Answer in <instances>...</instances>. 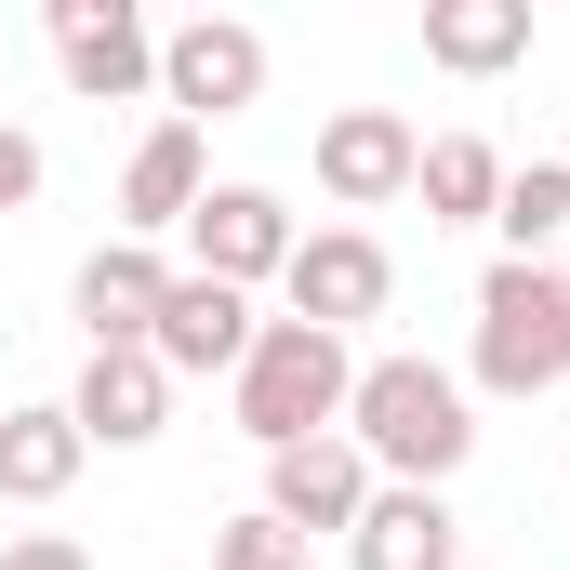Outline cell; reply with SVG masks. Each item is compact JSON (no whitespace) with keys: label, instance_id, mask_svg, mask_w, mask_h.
I'll use <instances>...</instances> for the list:
<instances>
[{"label":"cell","instance_id":"obj_1","mask_svg":"<svg viewBox=\"0 0 570 570\" xmlns=\"http://www.w3.org/2000/svg\"><path fill=\"white\" fill-rule=\"evenodd\" d=\"M345 438L385 491H451L464 451H478V412L438 358H358V399H345Z\"/></svg>","mask_w":570,"mask_h":570},{"label":"cell","instance_id":"obj_2","mask_svg":"<svg viewBox=\"0 0 570 570\" xmlns=\"http://www.w3.org/2000/svg\"><path fill=\"white\" fill-rule=\"evenodd\" d=\"M345 399H358V358L345 332H305V318H266L253 358L226 372V412L253 451H305V438H345Z\"/></svg>","mask_w":570,"mask_h":570},{"label":"cell","instance_id":"obj_3","mask_svg":"<svg viewBox=\"0 0 570 570\" xmlns=\"http://www.w3.org/2000/svg\"><path fill=\"white\" fill-rule=\"evenodd\" d=\"M478 385L491 399H558L570 385V279L558 266H491L478 279Z\"/></svg>","mask_w":570,"mask_h":570},{"label":"cell","instance_id":"obj_4","mask_svg":"<svg viewBox=\"0 0 570 570\" xmlns=\"http://www.w3.org/2000/svg\"><path fill=\"white\" fill-rule=\"evenodd\" d=\"M253 94H266V27H239V13L159 27V107L173 120H239Z\"/></svg>","mask_w":570,"mask_h":570},{"label":"cell","instance_id":"obj_5","mask_svg":"<svg viewBox=\"0 0 570 570\" xmlns=\"http://www.w3.org/2000/svg\"><path fill=\"white\" fill-rule=\"evenodd\" d=\"M53 67L80 107H134V94H159V27L134 0H53Z\"/></svg>","mask_w":570,"mask_h":570},{"label":"cell","instance_id":"obj_6","mask_svg":"<svg viewBox=\"0 0 570 570\" xmlns=\"http://www.w3.org/2000/svg\"><path fill=\"white\" fill-rule=\"evenodd\" d=\"M279 292H292V318H305V332H358V318H385L399 266H385V239H372V226H305V239H292V266H279Z\"/></svg>","mask_w":570,"mask_h":570},{"label":"cell","instance_id":"obj_7","mask_svg":"<svg viewBox=\"0 0 570 570\" xmlns=\"http://www.w3.org/2000/svg\"><path fill=\"white\" fill-rule=\"evenodd\" d=\"M292 239H305V226H292V213H279V186H213V199L186 213V279L266 292V279H279V266H292Z\"/></svg>","mask_w":570,"mask_h":570},{"label":"cell","instance_id":"obj_8","mask_svg":"<svg viewBox=\"0 0 570 570\" xmlns=\"http://www.w3.org/2000/svg\"><path fill=\"white\" fill-rule=\"evenodd\" d=\"M253 332H266V318H253V292H226V279H186V266H173L159 318H146V358H159V372L186 385V372H239V358H253Z\"/></svg>","mask_w":570,"mask_h":570},{"label":"cell","instance_id":"obj_9","mask_svg":"<svg viewBox=\"0 0 570 570\" xmlns=\"http://www.w3.org/2000/svg\"><path fill=\"white\" fill-rule=\"evenodd\" d=\"M385 478L358 464V438H305V451H266V518H279L292 544H318V531H358V504H372Z\"/></svg>","mask_w":570,"mask_h":570},{"label":"cell","instance_id":"obj_10","mask_svg":"<svg viewBox=\"0 0 570 570\" xmlns=\"http://www.w3.org/2000/svg\"><path fill=\"white\" fill-rule=\"evenodd\" d=\"M412 159H425V134H412L399 107H332V120H318V186H332L345 213L412 199Z\"/></svg>","mask_w":570,"mask_h":570},{"label":"cell","instance_id":"obj_11","mask_svg":"<svg viewBox=\"0 0 570 570\" xmlns=\"http://www.w3.org/2000/svg\"><path fill=\"white\" fill-rule=\"evenodd\" d=\"M213 199V159H199V120H146L134 134V159H120V239H173L186 213Z\"/></svg>","mask_w":570,"mask_h":570},{"label":"cell","instance_id":"obj_12","mask_svg":"<svg viewBox=\"0 0 570 570\" xmlns=\"http://www.w3.org/2000/svg\"><path fill=\"white\" fill-rule=\"evenodd\" d=\"M67 425L94 438V451H146V438L173 425V372H159L146 345H94L80 385H67Z\"/></svg>","mask_w":570,"mask_h":570},{"label":"cell","instance_id":"obj_13","mask_svg":"<svg viewBox=\"0 0 570 570\" xmlns=\"http://www.w3.org/2000/svg\"><path fill=\"white\" fill-rule=\"evenodd\" d=\"M345 558L358 570H464V518H451V491H372Z\"/></svg>","mask_w":570,"mask_h":570},{"label":"cell","instance_id":"obj_14","mask_svg":"<svg viewBox=\"0 0 570 570\" xmlns=\"http://www.w3.org/2000/svg\"><path fill=\"white\" fill-rule=\"evenodd\" d=\"M94 464V438L67 425V399H27L0 412V504H67V478Z\"/></svg>","mask_w":570,"mask_h":570},{"label":"cell","instance_id":"obj_15","mask_svg":"<svg viewBox=\"0 0 570 570\" xmlns=\"http://www.w3.org/2000/svg\"><path fill=\"white\" fill-rule=\"evenodd\" d=\"M518 53H531V0H425V67L504 80Z\"/></svg>","mask_w":570,"mask_h":570},{"label":"cell","instance_id":"obj_16","mask_svg":"<svg viewBox=\"0 0 570 570\" xmlns=\"http://www.w3.org/2000/svg\"><path fill=\"white\" fill-rule=\"evenodd\" d=\"M159 292H173V266H159L146 239H107V253L80 266V332H94V345H146Z\"/></svg>","mask_w":570,"mask_h":570},{"label":"cell","instance_id":"obj_17","mask_svg":"<svg viewBox=\"0 0 570 570\" xmlns=\"http://www.w3.org/2000/svg\"><path fill=\"white\" fill-rule=\"evenodd\" d=\"M491 226H504V266H570V159H531V173H504Z\"/></svg>","mask_w":570,"mask_h":570},{"label":"cell","instance_id":"obj_18","mask_svg":"<svg viewBox=\"0 0 570 570\" xmlns=\"http://www.w3.org/2000/svg\"><path fill=\"white\" fill-rule=\"evenodd\" d=\"M412 199H425V226H491V199H504L491 134H438L425 159H412Z\"/></svg>","mask_w":570,"mask_h":570},{"label":"cell","instance_id":"obj_19","mask_svg":"<svg viewBox=\"0 0 570 570\" xmlns=\"http://www.w3.org/2000/svg\"><path fill=\"white\" fill-rule=\"evenodd\" d=\"M305 558H318V544H292L266 504H253V518H226V544H213V570H305Z\"/></svg>","mask_w":570,"mask_h":570},{"label":"cell","instance_id":"obj_20","mask_svg":"<svg viewBox=\"0 0 570 570\" xmlns=\"http://www.w3.org/2000/svg\"><path fill=\"white\" fill-rule=\"evenodd\" d=\"M27 199H40V146L0 120V213H27Z\"/></svg>","mask_w":570,"mask_h":570},{"label":"cell","instance_id":"obj_21","mask_svg":"<svg viewBox=\"0 0 570 570\" xmlns=\"http://www.w3.org/2000/svg\"><path fill=\"white\" fill-rule=\"evenodd\" d=\"M0 570H94V558H80L67 531H27V544H13V558H0Z\"/></svg>","mask_w":570,"mask_h":570},{"label":"cell","instance_id":"obj_22","mask_svg":"<svg viewBox=\"0 0 570 570\" xmlns=\"http://www.w3.org/2000/svg\"><path fill=\"white\" fill-rule=\"evenodd\" d=\"M558 279H570V266H558Z\"/></svg>","mask_w":570,"mask_h":570}]
</instances>
